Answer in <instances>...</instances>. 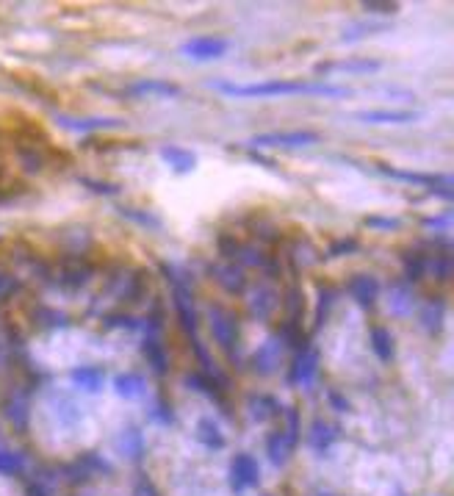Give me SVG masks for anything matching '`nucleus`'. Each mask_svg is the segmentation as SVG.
<instances>
[{
	"label": "nucleus",
	"instance_id": "obj_1",
	"mask_svg": "<svg viewBox=\"0 0 454 496\" xmlns=\"http://www.w3.org/2000/svg\"><path fill=\"white\" fill-rule=\"evenodd\" d=\"M210 86L227 97H293V94H316V97H352V89L332 86L324 80H257V83H233V80H210Z\"/></svg>",
	"mask_w": 454,
	"mask_h": 496
},
{
	"label": "nucleus",
	"instance_id": "obj_2",
	"mask_svg": "<svg viewBox=\"0 0 454 496\" xmlns=\"http://www.w3.org/2000/svg\"><path fill=\"white\" fill-rule=\"evenodd\" d=\"M208 321H210V335L213 341L235 357L238 346H241V335H238V319L230 308H221V305H210L208 308Z\"/></svg>",
	"mask_w": 454,
	"mask_h": 496
},
{
	"label": "nucleus",
	"instance_id": "obj_3",
	"mask_svg": "<svg viewBox=\"0 0 454 496\" xmlns=\"http://www.w3.org/2000/svg\"><path fill=\"white\" fill-rule=\"evenodd\" d=\"M316 130H271V133H257L249 139V147H282V150H299V147H313L318 144Z\"/></svg>",
	"mask_w": 454,
	"mask_h": 496
},
{
	"label": "nucleus",
	"instance_id": "obj_4",
	"mask_svg": "<svg viewBox=\"0 0 454 496\" xmlns=\"http://www.w3.org/2000/svg\"><path fill=\"white\" fill-rule=\"evenodd\" d=\"M227 50H230V42L224 36H194L180 44V55L191 61H216L227 55Z\"/></svg>",
	"mask_w": 454,
	"mask_h": 496
},
{
	"label": "nucleus",
	"instance_id": "obj_5",
	"mask_svg": "<svg viewBox=\"0 0 454 496\" xmlns=\"http://www.w3.org/2000/svg\"><path fill=\"white\" fill-rule=\"evenodd\" d=\"M316 374H318V349H316L313 344H305V346L296 349V355H293L288 380H291V385L310 388L313 380H316Z\"/></svg>",
	"mask_w": 454,
	"mask_h": 496
},
{
	"label": "nucleus",
	"instance_id": "obj_6",
	"mask_svg": "<svg viewBox=\"0 0 454 496\" xmlns=\"http://www.w3.org/2000/svg\"><path fill=\"white\" fill-rule=\"evenodd\" d=\"M172 302H174V313H177V319H180V327H183L188 335H197L199 316H197V305H194L191 288H188V285L172 288Z\"/></svg>",
	"mask_w": 454,
	"mask_h": 496
},
{
	"label": "nucleus",
	"instance_id": "obj_7",
	"mask_svg": "<svg viewBox=\"0 0 454 496\" xmlns=\"http://www.w3.org/2000/svg\"><path fill=\"white\" fill-rule=\"evenodd\" d=\"M346 291L360 308H374L379 296V280L374 274H352L346 283Z\"/></svg>",
	"mask_w": 454,
	"mask_h": 496
},
{
	"label": "nucleus",
	"instance_id": "obj_8",
	"mask_svg": "<svg viewBox=\"0 0 454 496\" xmlns=\"http://www.w3.org/2000/svg\"><path fill=\"white\" fill-rule=\"evenodd\" d=\"M415 302H418V299H415L412 285L404 283L401 277L388 285V310H390L393 316H410V313L415 310Z\"/></svg>",
	"mask_w": 454,
	"mask_h": 496
},
{
	"label": "nucleus",
	"instance_id": "obj_9",
	"mask_svg": "<svg viewBox=\"0 0 454 496\" xmlns=\"http://www.w3.org/2000/svg\"><path fill=\"white\" fill-rule=\"evenodd\" d=\"M382 61L379 58H346V61H324L316 67V72L329 75V72H349V75H371L379 72Z\"/></svg>",
	"mask_w": 454,
	"mask_h": 496
},
{
	"label": "nucleus",
	"instance_id": "obj_10",
	"mask_svg": "<svg viewBox=\"0 0 454 496\" xmlns=\"http://www.w3.org/2000/svg\"><path fill=\"white\" fill-rule=\"evenodd\" d=\"M55 122L72 133H94V130H105V127H113V125H122L119 116H55Z\"/></svg>",
	"mask_w": 454,
	"mask_h": 496
},
{
	"label": "nucleus",
	"instance_id": "obj_11",
	"mask_svg": "<svg viewBox=\"0 0 454 496\" xmlns=\"http://www.w3.org/2000/svg\"><path fill=\"white\" fill-rule=\"evenodd\" d=\"M210 277L216 280L219 288H224L227 294H241L246 288V274L241 266L235 263H210Z\"/></svg>",
	"mask_w": 454,
	"mask_h": 496
},
{
	"label": "nucleus",
	"instance_id": "obj_12",
	"mask_svg": "<svg viewBox=\"0 0 454 496\" xmlns=\"http://www.w3.org/2000/svg\"><path fill=\"white\" fill-rule=\"evenodd\" d=\"M280 360H282V341L277 338V335H271V338H266L257 349H255V355H252V366H255V371L257 374H271L277 366H280Z\"/></svg>",
	"mask_w": 454,
	"mask_h": 496
},
{
	"label": "nucleus",
	"instance_id": "obj_13",
	"mask_svg": "<svg viewBox=\"0 0 454 496\" xmlns=\"http://www.w3.org/2000/svg\"><path fill=\"white\" fill-rule=\"evenodd\" d=\"M249 310H252V316H257L260 321H266V319H271V313L277 310V305H280V294L271 288V285H266V283H257L255 285V291L249 294Z\"/></svg>",
	"mask_w": 454,
	"mask_h": 496
},
{
	"label": "nucleus",
	"instance_id": "obj_14",
	"mask_svg": "<svg viewBox=\"0 0 454 496\" xmlns=\"http://www.w3.org/2000/svg\"><path fill=\"white\" fill-rule=\"evenodd\" d=\"M180 86L172 80H158V78H144V80H133L127 86V94L136 97H180Z\"/></svg>",
	"mask_w": 454,
	"mask_h": 496
},
{
	"label": "nucleus",
	"instance_id": "obj_15",
	"mask_svg": "<svg viewBox=\"0 0 454 496\" xmlns=\"http://www.w3.org/2000/svg\"><path fill=\"white\" fill-rule=\"evenodd\" d=\"M161 161L177 175H188V172L197 169V155L191 150L180 147V144H163L161 147Z\"/></svg>",
	"mask_w": 454,
	"mask_h": 496
},
{
	"label": "nucleus",
	"instance_id": "obj_16",
	"mask_svg": "<svg viewBox=\"0 0 454 496\" xmlns=\"http://www.w3.org/2000/svg\"><path fill=\"white\" fill-rule=\"evenodd\" d=\"M69 380L75 388L86 391V393H100L102 385H105V371L97 369V366H78L69 371Z\"/></svg>",
	"mask_w": 454,
	"mask_h": 496
},
{
	"label": "nucleus",
	"instance_id": "obj_17",
	"mask_svg": "<svg viewBox=\"0 0 454 496\" xmlns=\"http://www.w3.org/2000/svg\"><path fill=\"white\" fill-rule=\"evenodd\" d=\"M354 119L365 125H407V122H415L418 114L415 111H357Z\"/></svg>",
	"mask_w": 454,
	"mask_h": 496
},
{
	"label": "nucleus",
	"instance_id": "obj_18",
	"mask_svg": "<svg viewBox=\"0 0 454 496\" xmlns=\"http://www.w3.org/2000/svg\"><path fill=\"white\" fill-rule=\"evenodd\" d=\"M368 341H371V349H374V355L379 357V360H393V355H396V341H393V333L388 330V327H382V324H374L371 330H368Z\"/></svg>",
	"mask_w": 454,
	"mask_h": 496
},
{
	"label": "nucleus",
	"instance_id": "obj_19",
	"mask_svg": "<svg viewBox=\"0 0 454 496\" xmlns=\"http://www.w3.org/2000/svg\"><path fill=\"white\" fill-rule=\"evenodd\" d=\"M141 355H144V360H147V366L152 369L155 377H163L169 371V355H166V349L158 338H144Z\"/></svg>",
	"mask_w": 454,
	"mask_h": 496
},
{
	"label": "nucleus",
	"instance_id": "obj_20",
	"mask_svg": "<svg viewBox=\"0 0 454 496\" xmlns=\"http://www.w3.org/2000/svg\"><path fill=\"white\" fill-rule=\"evenodd\" d=\"M89 277H91V266L89 263H75V266H64L61 272H58V285L64 288V291H80L86 283H89Z\"/></svg>",
	"mask_w": 454,
	"mask_h": 496
},
{
	"label": "nucleus",
	"instance_id": "obj_21",
	"mask_svg": "<svg viewBox=\"0 0 454 496\" xmlns=\"http://www.w3.org/2000/svg\"><path fill=\"white\" fill-rule=\"evenodd\" d=\"M113 391L122 396V399H138L144 391H147V382L141 374L136 371H122L113 377Z\"/></svg>",
	"mask_w": 454,
	"mask_h": 496
},
{
	"label": "nucleus",
	"instance_id": "obj_22",
	"mask_svg": "<svg viewBox=\"0 0 454 496\" xmlns=\"http://www.w3.org/2000/svg\"><path fill=\"white\" fill-rule=\"evenodd\" d=\"M388 28H390V22H368V19H360V22H352V25H346V28L340 30V42H343V44L360 42V39L374 36V33H382V30H388Z\"/></svg>",
	"mask_w": 454,
	"mask_h": 496
},
{
	"label": "nucleus",
	"instance_id": "obj_23",
	"mask_svg": "<svg viewBox=\"0 0 454 496\" xmlns=\"http://www.w3.org/2000/svg\"><path fill=\"white\" fill-rule=\"evenodd\" d=\"M401 266H404V283H410V285H415V283H421L424 280V274L429 272L426 269V255H421V252H407L404 258H401Z\"/></svg>",
	"mask_w": 454,
	"mask_h": 496
},
{
	"label": "nucleus",
	"instance_id": "obj_24",
	"mask_svg": "<svg viewBox=\"0 0 454 496\" xmlns=\"http://www.w3.org/2000/svg\"><path fill=\"white\" fill-rule=\"evenodd\" d=\"M335 299H338V291H335L332 285H318V299H316V324H313V327H321V324H324V319L329 316V310H332Z\"/></svg>",
	"mask_w": 454,
	"mask_h": 496
},
{
	"label": "nucleus",
	"instance_id": "obj_25",
	"mask_svg": "<svg viewBox=\"0 0 454 496\" xmlns=\"http://www.w3.org/2000/svg\"><path fill=\"white\" fill-rule=\"evenodd\" d=\"M421 324L426 333H437L440 324H443V302L440 299H432L421 308Z\"/></svg>",
	"mask_w": 454,
	"mask_h": 496
},
{
	"label": "nucleus",
	"instance_id": "obj_26",
	"mask_svg": "<svg viewBox=\"0 0 454 496\" xmlns=\"http://www.w3.org/2000/svg\"><path fill=\"white\" fill-rule=\"evenodd\" d=\"M119 213H122V219H130V222H136V224H141V227L161 230V219H158L155 213H149V211H141V208L122 205V208H119Z\"/></svg>",
	"mask_w": 454,
	"mask_h": 496
},
{
	"label": "nucleus",
	"instance_id": "obj_27",
	"mask_svg": "<svg viewBox=\"0 0 454 496\" xmlns=\"http://www.w3.org/2000/svg\"><path fill=\"white\" fill-rule=\"evenodd\" d=\"M188 388H194V391H202L205 396H210V399H219L221 396V388L210 380V377H205L202 371H194V374H185V380H183Z\"/></svg>",
	"mask_w": 454,
	"mask_h": 496
},
{
	"label": "nucleus",
	"instance_id": "obj_28",
	"mask_svg": "<svg viewBox=\"0 0 454 496\" xmlns=\"http://www.w3.org/2000/svg\"><path fill=\"white\" fill-rule=\"evenodd\" d=\"M426 269H432V274H435L437 283H448V280H451V255H448V252L435 255L432 260H426Z\"/></svg>",
	"mask_w": 454,
	"mask_h": 496
},
{
	"label": "nucleus",
	"instance_id": "obj_29",
	"mask_svg": "<svg viewBox=\"0 0 454 496\" xmlns=\"http://www.w3.org/2000/svg\"><path fill=\"white\" fill-rule=\"evenodd\" d=\"M36 321H39L42 327H47V330H58V327H66V324H69L66 313H61V310H55V308H39V310H36Z\"/></svg>",
	"mask_w": 454,
	"mask_h": 496
},
{
	"label": "nucleus",
	"instance_id": "obj_30",
	"mask_svg": "<svg viewBox=\"0 0 454 496\" xmlns=\"http://www.w3.org/2000/svg\"><path fill=\"white\" fill-rule=\"evenodd\" d=\"M360 249V241L354 238V236H340V238H335L329 247H327V255L329 258H343V255H352V252H357Z\"/></svg>",
	"mask_w": 454,
	"mask_h": 496
},
{
	"label": "nucleus",
	"instance_id": "obj_31",
	"mask_svg": "<svg viewBox=\"0 0 454 496\" xmlns=\"http://www.w3.org/2000/svg\"><path fill=\"white\" fill-rule=\"evenodd\" d=\"M102 324L108 330H138L141 327V321L136 316H130V313H108L102 319Z\"/></svg>",
	"mask_w": 454,
	"mask_h": 496
},
{
	"label": "nucleus",
	"instance_id": "obj_32",
	"mask_svg": "<svg viewBox=\"0 0 454 496\" xmlns=\"http://www.w3.org/2000/svg\"><path fill=\"white\" fill-rule=\"evenodd\" d=\"M255 474H257V468H255V463H252L246 454H241V457L233 460V482H235V479H238V482H252Z\"/></svg>",
	"mask_w": 454,
	"mask_h": 496
},
{
	"label": "nucleus",
	"instance_id": "obj_33",
	"mask_svg": "<svg viewBox=\"0 0 454 496\" xmlns=\"http://www.w3.org/2000/svg\"><path fill=\"white\" fill-rule=\"evenodd\" d=\"M302 302H305L302 291H299V288H288V294H285V310H288V321H299V316H302Z\"/></svg>",
	"mask_w": 454,
	"mask_h": 496
},
{
	"label": "nucleus",
	"instance_id": "obj_34",
	"mask_svg": "<svg viewBox=\"0 0 454 496\" xmlns=\"http://www.w3.org/2000/svg\"><path fill=\"white\" fill-rule=\"evenodd\" d=\"M199 441H205L208 446H216V449H219V446L224 443L221 432H219V429L213 427V421H210V418H205V421L199 424Z\"/></svg>",
	"mask_w": 454,
	"mask_h": 496
},
{
	"label": "nucleus",
	"instance_id": "obj_35",
	"mask_svg": "<svg viewBox=\"0 0 454 496\" xmlns=\"http://www.w3.org/2000/svg\"><path fill=\"white\" fill-rule=\"evenodd\" d=\"M266 407L274 413V410H277V402H274L271 396H249V410H255V413H252L255 418H266V416H269Z\"/></svg>",
	"mask_w": 454,
	"mask_h": 496
},
{
	"label": "nucleus",
	"instance_id": "obj_36",
	"mask_svg": "<svg viewBox=\"0 0 454 496\" xmlns=\"http://www.w3.org/2000/svg\"><path fill=\"white\" fill-rule=\"evenodd\" d=\"M80 183L86 188H91L94 194H119V186L116 183H108V180H94V177H80Z\"/></svg>",
	"mask_w": 454,
	"mask_h": 496
},
{
	"label": "nucleus",
	"instance_id": "obj_37",
	"mask_svg": "<svg viewBox=\"0 0 454 496\" xmlns=\"http://www.w3.org/2000/svg\"><path fill=\"white\" fill-rule=\"evenodd\" d=\"M421 224L429 227V230H435V233H446V230L451 227V213L446 211V213H440V216H424Z\"/></svg>",
	"mask_w": 454,
	"mask_h": 496
},
{
	"label": "nucleus",
	"instance_id": "obj_38",
	"mask_svg": "<svg viewBox=\"0 0 454 496\" xmlns=\"http://www.w3.org/2000/svg\"><path fill=\"white\" fill-rule=\"evenodd\" d=\"M363 224L371 227V230H396L399 219H393V216H365Z\"/></svg>",
	"mask_w": 454,
	"mask_h": 496
},
{
	"label": "nucleus",
	"instance_id": "obj_39",
	"mask_svg": "<svg viewBox=\"0 0 454 496\" xmlns=\"http://www.w3.org/2000/svg\"><path fill=\"white\" fill-rule=\"evenodd\" d=\"M252 230H255L263 241H277V238H280V230H277L269 219H257V222H252Z\"/></svg>",
	"mask_w": 454,
	"mask_h": 496
},
{
	"label": "nucleus",
	"instance_id": "obj_40",
	"mask_svg": "<svg viewBox=\"0 0 454 496\" xmlns=\"http://www.w3.org/2000/svg\"><path fill=\"white\" fill-rule=\"evenodd\" d=\"M368 14H379V17H393L399 11V3H365L363 6Z\"/></svg>",
	"mask_w": 454,
	"mask_h": 496
},
{
	"label": "nucleus",
	"instance_id": "obj_41",
	"mask_svg": "<svg viewBox=\"0 0 454 496\" xmlns=\"http://www.w3.org/2000/svg\"><path fill=\"white\" fill-rule=\"evenodd\" d=\"M282 443H285L282 432H274V435H271V441H269V452H271V457H274L277 463L282 460Z\"/></svg>",
	"mask_w": 454,
	"mask_h": 496
},
{
	"label": "nucleus",
	"instance_id": "obj_42",
	"mask_svg": "<svg viewBox=\"0 0 454 496\" xmlns=\"http://www.w3.org/2000/svg\"><path fill=\"white\" fill-rule=\"evenodd\" d=\"M17 288H19V283H17L14 277H8V274H0V299H3L6 294L17 291Z\"/></svg>",
	"mask_w": 454,
	"mask_h": 496
},
{
	"label": "nucleus",
	"instance_id": "obj_43",
	"mask_svg": "<svg viewBox=\"0 0 454 496\" xmlns=\"http://www.w3.org/2000/svg\"><path fill=\"white\" fill-rule=\"evenodd\" d=\"M313 432H316V441H321V438H324V443L332 441V427H327V424H321V421H316Z\"/></svg>",
	"mask_w": 454,
	"mask_h": 496
},
{
	"label": "nucleus",
	"instance_id": "obj_44",
	"mask_svg": "<svg viewBox=\"0 0 454 496\" xmlns=\"http://www.w3.org/2000/svg\"><path fill=\"white\" fill-rule=\"evenodd\" d=\"M327 396H329V402H332V405H335L338 410H343V413L349 410V402H346V399H343V396H340L338 391H327Z\"/></svg>",
	"mask_w": 454,
	"mask_h": 496
},
{
	"label": "nucleus",
	"instance_id": "obj_45",
	"mask_svg": "<svg viewBox=\"0 0 454 496\" xmlns=\"http://www.w3.org/2000/svg\"><path fill=\"white\" fill-rule=\"evenodd\" d=\"M0 468H3V471H14V468H17V460H14L11 454L0 452Z\"/></svg>",
	"mask_w": 454,
	"mask_h": 496
},
{
	"label": "nucleus",
	"instance_id": "obj_46",
	"mask_svg": "<svg viewBox=\"0 0 454 496\" xmlns=\"http://www.w3.org/2000/svg\"><path fill=\"white\" fill-rule=\"evenodd\" d=\"M8 418L25 421V407H19V405H11V407H8Z\"/></svg>",
	"mask_w": 454,
	"mask_h": 496
},
{
	"label": "nucleus",
	"instance_id": "obj_47",
	"mask_svg": "<svg viewBox=\"0 0 454 496\" xmlns=\"http://www.w3.org/2000/svg\"><path fill=\"white\" fill-rule=\"evenodd\" d=\"M249 158H252L255 163H263V166H271V169H274V161H269V158H263V155H257V152H249Z\"/></svg>",
	"mask_w": 454,
	"mask_h": 496
}]
</instances>
